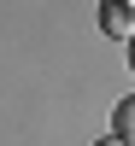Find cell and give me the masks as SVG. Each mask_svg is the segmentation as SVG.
Returning a JSON list of instances; mask_svg holds the SVG:
<instances>
[{
	"label": "cell",
	"mask_w": 135,
	"mask_h": 146,
	"mask_svg": "<svg viewBox=\"0 0 135 146\" xmlns=\"http://www.w3.org/2000/svg\"><path fill=\"white\" fill-rule=\"evenodd\" d=\"M129 64H135V41H129Z\"/></svg>",
	"instance_id": "cell-4"
},
{
	"label": "cell",
	"mask_w": 135,
	"mask_h": 146,
	"mask_svg": "<svg viewBox=\"0 0 135 146\" xmlns=\"http://www.w3.org/2000/svg\"><path fill=\"white\" fill-rule=\"evenodd\" d=\"M100 29L118 35V41H135V6L129 0H106L100 6Z\"/></svg>",
	"instance_id": "cell-1"
},
{
	"label": "cell",
	"mask_w": 135,
	"mask_h": 146,
	"mask_svg": "<svg viewBox=\"0 0 135 146\" xmlns=\"http://www.w3.org/2000/svg\"><path fill=\"white\" fill-rule=\"evenodd\" d=\"M112 135L135 146V94H129V100H118V111H112Z\"/></svg>",
	"instance_id": "cell-2"
},
{
	"label": "cell",
	"mask_w": 135,
	"mask_h": 146,
	"mask_svg": "<svg viewBox=\"0 0 135 146\" xmlns=\"http://www.w3.org/2000/svg\"><path fill=\"white\" fill-rule=\"evenodd\" d=\"M94 146H129V140H118V135H106V140H94Z\"/></svg>",
	"instance_id": "cell-3"
}]
</instances>
